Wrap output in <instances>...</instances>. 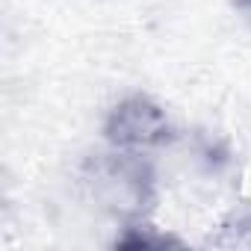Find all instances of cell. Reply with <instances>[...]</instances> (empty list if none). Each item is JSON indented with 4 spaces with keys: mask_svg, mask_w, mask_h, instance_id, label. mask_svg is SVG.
Wrapping results in <instances>:
<instances>
[{
    "mask_svg": "<svg viewBox=\"0 0 251 251\" xmlns=\"http://www.w3.org/2000/svg\"><path fill=\"white\" fill-rule=\"evenodd\" d=\"M83 177L92 198L112 213L121 227L148 222L157 204V177L139 151H121L109 145V151L89 157Z\"/></svg>",
    "mask_w": 251,
    "mask_h": 251,
    "instance_id": "6da1fadb",
    "label": "cell"
},
{
    "mask_svg": "<svg viewBox=\"0 0 251 251\" xmlns=\"http://www.w3.org/2000/svg\"><path fill=\"white\" fill-rule=\"evenodd\" d=\"M103 139L121 151H154L175 139V127L166 109L148 95L121 98L103 118Z\"/></svg>",
    "mask_w": 251,
    "mask_h": 251,
    "instance_id": "7a4b0ae2",
    "label": "cell"
},
{
    "mask_svg": "<svg viewBox=\"0 0 251 251\" xmlns=\"http://www.w3.org/2000/svg\"><path fill=\"white\" fill-rule=\"evenodd\" d=\"M118 248H166V245H180V239L157 233L148 222H136V225H124V233L115 236Z\"/></svg>",
    "mask_w": 251,
    "mask_h": 251,
    "instance_id": "3957f363",
    "label": "cell"
},
{
    "mask_svg": "<svg viewBox=\"0 0 251 251\" xmlns=\"http://www.w3.org/2000/svg\"><path fill=\"white\" fill-rule=\"evenodd\" d=\"M230 3H233V9H236L248 24H251V0H230Z\"/></svg>",
    "mask_w": 251,
    "mask_h": 251,
    "instance_id": "277c9868",
    "label": "cell"
}]
</instances>
